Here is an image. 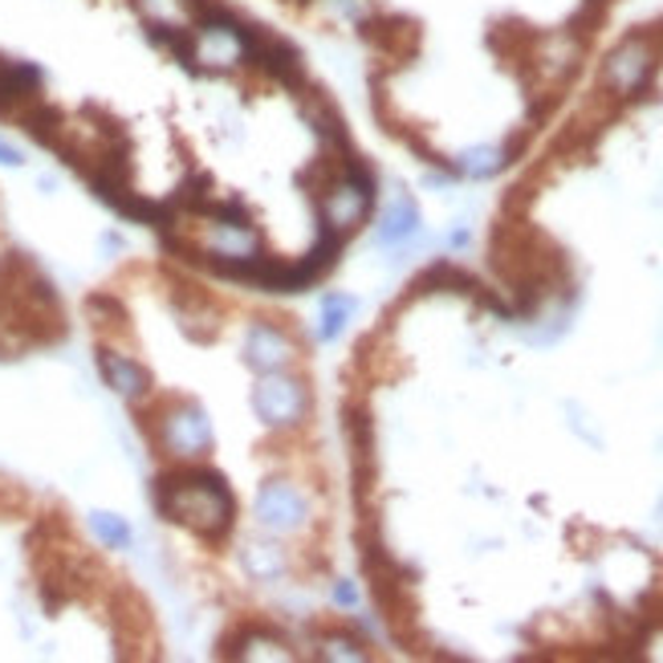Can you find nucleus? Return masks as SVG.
<instances>
[{
  "mask_svg": "<svg viewBox=\"0 0 663 663\" xmlns=\"http://www.w3.org/2000/svg\"><path fill=\"white\" fill-rule=\"evenodd\" d=\"M355 314V301L350 297H326V314H321V338L330 343L338 338V330L346 326V318Z\"/></svg>",
  "mask_w": 663,
  "mask_h": 663,
  "instance_id": "ddd939ff",
  "label": "nucleus"
},
{
  "mask_svg": "<svg viewBox=\"0 0 663 663\" xmlns=\"http://www.w3.org/2000/svg\"><path fill=\"white\" fill-rule=\"evenodd\" d=\"M505 164H509V159H505L501 147H476V151H464L461 159H456V171H461V176L485 179V176H497Z\"/></svg>",
  "mask_w": 663,
  "mask_h": 663,
  "instance_id": "9b49d317",
  "label": "nucleus"
},
{
  "mask_svg": "<svg viewBox=\"0 0 663 663\" xmlns=\"http://www.w3.org/2000/svg\"><path fill=\"white\" fill-rule=\"evenodd\" d=\"M334 603H338V606H355L358 591L350 586V582H338V586H334Z\"/></svg>",
  "mask_w": 663,
  "mask_h": 663,
  "instance_id": "2eb2a0df",
  "label": "nucleus"
},
{
  "mask_svg": "<svg viewBox=\"0 0 663 663\" xmlns=\"http://www.w3.org/2000/svg\"><path fill=\"white\" fill-rule=\"evenodd\" d=\"M41 70H37L33 61H12V58H0V115H12V110L29 102V98L41 95Z\"/></svg>",
  "mask_w": 663,
  "mask_h": 663,
  "instance_id": "6e6552de",
  "label": "nucleus"
},
{
  "mask_svg": "<svg viewBox=\"0 0 663 663\" xmlns=\"http://www.w3.org/2000/svg\"><path fill=\"white\" fill-rule=\"evenodd\" d=\"M321 660H363V647H358L355 640H343V635H334V640H326L321 643Z\"/></svg>",
  "mask_w": 663,
  "mask_h": 663,
  "instance_id": "4468645a",
  "label": "nucleus"
},
{
  "mask_svg": "<svg viewBox=\"0 0 663 663\" xmlns=\"http://www.w3.org/2000/svg\"><path fill=\"white\" fill-rule=\"evenodd\" d=\"M155 509L164 513L167 522H179L184 530L200 533L208 542H220L232 530L237 517V501L228 493L225 476L212 468H176L155 481Z\"/></svg>",
  "mask_w": 663,
  "mask_h": 663,
  "instance_id": "f257e3e1",
  "label": "nucleus"
},
{
  "mask_svg": "<svg viewBox=\"0 0 663 663\" xmlns=\"http://www.w3.org/2000/svg\"><path fill=\"white\" fill-rule=\"evenodd\" d=\"M655 70H660V53L652 46V33L635 29L606 53L603 70H598V90L615 98L619 107L623 102H640L652 90Z\"/></svg>",
  "mask_w": 663,
  "mask_h": 663,
  "instance_id": "f03ea898",
  "label": "nucleus"
},
{
  "mask_svg": "<svg viewBox=\"0 0 663 663\" xmlns=\"http://www.w3.org/2000/svg\"><path fill=\"white\" fill-rule=\"evenodd\" d=\"M155 439L179 461H200L212 448V427L196 403H167V412L155 419Z\"/></svg>",
  "mask_w": 663,
  "mask_h": 663,
  "instance_id": "7ed1b4c3",
  "label": "nucleus"
},
{
  "mask_svg": "<svg viewBox=\"0 0 663 663\" xmlns=\"http://www.w3.org/2000/svg\"><path fill=\"white\" fill-rule=\"evenodd\" d=\"M90 525H95V533L110 550H127V545H131V525L122 522V517H115V513H95Z\"/></svg>",
  "mask_w": 663,
  "mask_h": 663,
  "instance_id": "f8f14e48",
  "label": "nucleus"
},
{
  "mask_svg": "<svg viewBox=\"0 0 663 663\" xmlns=\"http://www.w3.org/2000/svg\"><path fill=\"white\" fill-rule=\"evenodd\" d=\"M289 358H294V343L285 338L281 326H273V321H257V326H249V338H245V363H249L257 375L281 370Z\"/></svg>",
  "mask_w": 663,
  "mask_h": 663,
  "instance_id": "423d86ee",
  "label": "nucleus"
},
{
  "mask_svg": "<svg viewBox=\"0 0 663 663\" xmlns=\"http://www.w3.org/2000/svg\"><path fill=\"white\" fill-rule=\"evenodd\" d=\"M253 407H257V415L269 427H294L306 415V387L289 379V375H281V370H269V375H261L257 392H253Z\"/></svg>",
  "mask_w": 663,
  "mask_h": 663,
  "instance_id": "20e7f679",
  "label": "nucleus"
},
{
  "mask_svg": "<svg viewBox=\"0 0 663 663\" xmlns=\"http://www.w3.org/2000/svg\"><path fill=\"white\" fill-rule=\"evenodd\" d=\"M306 497L297 493L294 485H285V481H273V485L261 488V497H257V522L265 525L269 533H294L306 525Z\"/></svg>",
  "mask_w": 663,
  "mask_h": 663,
  "instance_id": "39448f33",
  "label": "nucleus"
},
{
  "mask_svg": "<svg viewBox=\"0 0 663 663\" xmlns=\"http://www.w3.org/2000/svg\"><path fill=\"white\" fill-rule=\"evenodd\" d=\"M0 164H4V167H21V164H24V155L17 151V147H12V142H4V139H0Z\"/></svg>",
  "mask_w": 663,
  "mask_h": 663,
  "instance_id": "dca6fc26",
  "label": "nucleus"
},
{
  "mask_svg": "<svg viewBox=\"0 0 663 663\" xmlns=\"http://www.w3.org/2000/svg\"><path fill=\"white\" fill-rule=\"evenodd\" d=\"M240 562H245V570H249V578H257V582H277L285 570H289L285 550L273 542H249L245 545V554H240Z\"/></svg>",
  "mask_w": 663,
  "mask_h": 663,
  "instance_id": "1a4fd4ad",
  "label": "nucleus"
},
{
  "mask_svg": "<svg viewBox=\"0 0 663 663\" xmlns=\"http://www.w3.org/2000/svg\"><path fill=\"white\" fill-rule=\"evenodd\" d=\"M415 225H419V216H415V204L407 200V196H399V200H395L392 208L383 212V220H379V240H383V245H395V240L412 237Z\"/></svg>",
  "mask_w": 663,
  "mask_h": 663,
  "instance_id": "9d476101",
  "label": "nucleus"
},
{
  "mask_svg": "<svg viewBox=\"0 0 663 663\" xmlns=\"http://www.w3.org/2000/svg\"><path fill=\"white\" fill-rule=\"evenodd\" d=\"M98 370H102V379L115 395L122 399H142V395L151 392V375L147 367H139L131 355H119V350H98Z\"/></svg>",
  "mask_w": 663,
  "mask_h": 663,
  "instance_id": "0eeeda50",
  "label": "nucleus"
}]
</instances>
